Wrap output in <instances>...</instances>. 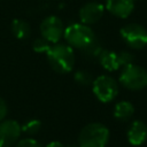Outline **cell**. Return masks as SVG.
<instances>
[{
    "mask_svg": "<svg viewBox=\"0 0 147 147\" xmlns=\"http://www.w3.org/2000/svg\"><path fill=\"white\" fill-rule=\"evenodd\" d=\"M46 57L51 67L59 74L70 72L75 67V52L68 44H53L46 52Z\"/></svg>",
    "mask_w": 147,
    "mask_h": 147,
    "instance_id": "6da1fadb",
    "label": "cell"
},
{
    "mask_svg": "<svg viewBox=\"0 0 147 147\" xmlns=\"http://www.w3.org/2000/svg\"><path fill=\"white\" fill-rule=\"evenodd\" d=\"M109 140V130L101 123L85 125L78 136L79 147H106Z\"/></svg>",
    "mask_w": 147,
    "mask_h": 147,
    "instance_id": "7a4b0ae2",
    "label": "cell"
},
{
    "mask_svg": "<svg viewBox=\"0 0 147 147\" xmlns=\"http://www.w3.org/2000/svg\"><path fill=\"white\" fill-rule=\"evenodd\" d=\"M63 38L67 44L72 48L84 49L87 45H90L96 37L90 25L84 23H71L64 29Z\"/></svg>",
    "mask_w": 147,
    "mask_h": 147,
    "instance_id": "3957f363",
    "label": "cell"
},
{
    "mask_svg": "<svg viewBox=\"0 0 147 147\" xmlns=\"http://www.w3.org/2000/svg\"><path fill=\"white\" fill-rule=\"evenodd\" d=\"M119 83L131 91L144 90L147 87V70L134 63L125 65L121 70Z\"/></svg>",
    "mask_w": 147,
    "mask_h": 147,
    "instance_id": "277c9868",
    "label": "cell"
},
{
    "mask_svg": "<svg viewBox=\"0 0 147 147\" xmlns=\"http://www.w3.org/2000/svg\"><path fill=\"white\" fill-rule=\"evenodd\" d=\"M92 91L96 99L103 103L111 102L118 94V84L111 76L101 75L93 79Z\"/></svg>",
    "mask_w": 147,
    "mask_h": 147,
    "instance_id": "5b68a950",
    "label": "cell"
},
{
    "mask_svg": "<svg viewBox=\"0 0 147 147\" xmlns=\"http://www.w3.org/2000/svg\"><path fill=\"white\" fill-rule=\"evenodd\" d=\"M121 38L132 49H142L147 46V30L137 23H129L119 30Z\"/></svg>",
    "mask_w": 147,
    "mask_h": 147,
    "instance_id": "8992f818",
    "label": "cell"
},
{
    "mask_svg": "<svg viewBox=\"0 0 147 147\" xmlns=\"http://www.w3.org/2000/svg\"><path fill=\"white\" fill-rule=\"evenodd\" d=\"M40 33L41 37L51 44L59 42L64 33V26L60 17L55 15H49L45 17L40 23Z\"/></svg>",
    "mask_w": 147,
    "mask_h": 147,
    "instance_id": "52a82bcc",
    "label": "cell"
},
{
    "mask_svg": "<svg viewBox=\"0 0 147 147\" xmlns=\"http://www.w3.org/2000/svg\"><path fill=\"white\" fill-rule=\"evenodd\" d=\"M22 127L17 121L3 119L0 122V147H13L20 140Z\"/></svg>",
    "mask_w": 147,
    "mask_h": 147,
    "instance_id": "ba28073f",
    "label": "cell"
},
{
    "mask_svg": "<svg viewBox=\"0 0 147 147\" xmlns=\"http://www.w3.org/2000/svg\"><path fill=\"white\" fill-rule=\"evenodd\" d=\"M105 14V6L96 1H91L82 6L79 9L80 22L86 25H92L96 23Z\"/></svg>",
    "mask_w": 147,
    "mask_h": 147,
    "instance_id": "9c48e42d",
    "label": "cell"
},
{
    "mask_svg": "<svg viewBox=\"0 0 147 147\" xmlns=\"http://www.w3.org/2000/svg\"><path fill=\"white\" fill-rule=\"evenodd\" d=\"M126 138L132 146L142 145L147 140V125L140 119L133 121L127 129Z\"/></svg>",
    "mask_w": 147,
    "mask_h": 147,
    "instance_id": "30bf717a",
    "label": "cell"
},
{
    "mask_svg": "<svg viewBox=\"0 0 147 147\" xmlns=\"http://www.w3.org/2000/svg\"><path fill=\"white\" fill-rule=\"evenodd\" d=\"M107 10L116 17L126 18L134 9L133 0H106Z\"/></svg>",
    "mask_w": 147,
    "mask_h": 147,
    "instance_id": "8fae6325",
    "label": "cell"
},
{
    "mask_svg": "<svg viewBox=\"0 0 147 147\" xmlns=\"http://www.w3.org/2000/svg\"><path fill=\"white\" fill-rule=\"evenodd\" d=\"M98 59H99V63L101 64V67L103 69H106L107 71H115V70L122 68L118 53H116V52L103 49Z\"/></svg>",
    "mask_w": 147,
    "mask_h": 147,
    "instance_id": "7c38bea8",
    "label": "cell"
},
{
    "mask_svg": "<svg viewBox=\"0 0 147 147\" xmlns=\"http://www.w3.org/2000/svg\"><path fill=\"white\" fill-rule=\"evenodd\" d=\"M134 114V107L130 101H119L115 105L114 108V117L119 122L129 121Z\"/></svg>",
    "mask_w": 147,
    "mask_h": 147,
    "instance_id": "4fadbf2b",
    "label": "cell"
},
{
    "mask_svg": "<svg viewBox=\"0 0 147 147\" xmlns=\"http://www.w3.org/2000/svg\"><path fill=\"white\" fill-rule=\"evenodd\" d=\"M11 32L17 38V39H26L30 36L31 29L28 22L21 20V18H16L11 22Z\"/></svg>",
    "mask_w": 147,
    "mask_h": 147,
    "instance_id": "5bb4252c",
    "label": "cell"
},
{
    "mask_svg": "<svg viewBox=\"0 0 147 147\" xmlns=\"http://www.w3.org/2000/svg\"><path fill=\"white\" fill-rule=\"evenodd\" d=\"M103 49L105 48H103L102 44L95 38L90 45H87L84 49H82V53L84 54V56H86L88 59H95V57L98 59Z\"/></svg>",
    "mask_w": 147,
    "mask_h": 147,
    "instance_id": "9a60e30c",
    "label": "cell"
},
{
    "mask_svg": "<svg viewBox=\"0 0 147 147\" xmlns=\"http://www.w3.org/2000/svg\"><path fill=\"white\" fill-rule=\"evenodd\" d=\"M22 132L26 136H34L37 134L41 129V122L39 119H30L25 122L23 125H21Z\"/></svg>",
    "mask_w": 147,
    "mask_h": 147,
    "instance_id": "2e32d148",
    "label": "cell"
},
{
    "mask_svg": "<svg viewBox=\"0 0 147 147\" xmlns=\"http://www.w3.org/2000/svg\"><path fill=\"white\" fill-rule=\"evenodd\" d=\"M74 78H75V82L82 86H87L93 83V76L91 75V72L85 71V70L76 71Z\"/></svg>",
    "mask_w": 147,
    "mask_h": 147,
    "instance_id": "e0dca14e",
    "label": "cell"
},
{
    "mask_svg": "<svg viewBox=\"0 0 147 147\" xmlns=\"http://www.w3.org/2000/svg\"><path fill=\"white\" fill-rule=\"evenodd\" d=\"M49 47H51V42L47 41L46 39H44L42 37L37 38L32 44V48L37 53H45L46 54V52L49 49Z\"/></svg>",
    "mask_w": 147,
    "mask_h": 147,
    "instance_id": "ac0fdd59",
    "label": "cell"
},
{
    "mask_svg": "<svg viewBox=\"0 0 147 147\" xmlns=\"http://www.w3.org/2000/svg\"><path fill=\"white\" fill-rule=\"evenodd\" d=\"M118 56H119V61H121L122 68L125 67V65H129V64L133 63V61H134V56H133V54L130 53V52H126V51L118 52Z\"/></svg>",
    "mask_w": 147,
    "mask_h": 147,
    "instance_id": "d6986e66",
    "label": "cell"
},
{
    "mask_svg": "<svg viewBox=\"0 0 147 147\" xmlns=\"http://www.w3.org/2000/svg\"><path fill=\"white\" fill-rule=\"evenodd\" d=\"M15 147H42L37 140L32 138H24L15 144Z\"/></svg>",
    "mask_w": 147,
    "mask_h": 147,
    "instance_id": "ffe728a7",
    "label": "cell"
},
{
    "mask_svg": "<svg viewBox=\"0 0 147 147\" xmlns=\"http://www.w3.org/2000/svg\"><path fill=\"white\" fill-rule=\"evenodd\" d=\"M7 113H8L7 103H6V101L0 96V122L5 119V117L7 116Z\"/></svg>",
    "mask_w": 147,
    "mask_h": 147,
    "instance_id": "44dd1931",
    "label": "cell"
},
{
    "mask_svg": "<svg viewBox=\"0 0 147 147\" xmlns=\"http://www.w3.org/2000/svg\"><path fill=\"white\" fill-rule=\"evenodd\" d=\"M46 147H65V146L60 141H51Z\"/></svg>",
    "mask_w": 147,
    "mask_h": 147,
    "instance_id": "7402d4cb",
    "label": "cell"
},
{
    "mask_svg": "<svg viewBox=\"0 0 147 147\" xmlns=\"http://www.w3.org/2000/svg\"><path fill=\"white\" fill-rule=\"evenodd\" d=\"M68 147H79V146H68Z\"/></svg>",
    "mask_w": 147,
    "mask_h": 147,
    "instance_id": "603a6c76",
    "label": "cell"
}]
</instances>
